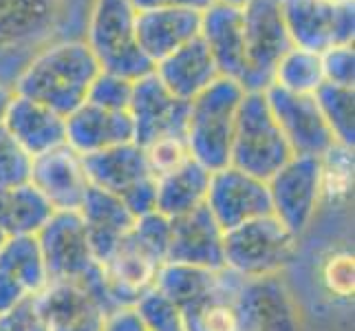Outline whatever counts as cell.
<instances>
[{
    "label": "cell",
    "mask_w": 355,
    "mask_h": 331,
    "mask_svg": "<svg viewBox=\"0 0 355 331\" xmlns=\"http://www.w3.org/2000/svg\"><path fill=\"white\" fill-rule=\"evenodd\" d=\"M100 71L84 40L53 42L33 53L14 84V93L69 117L87 102L89 89Z\"/></svg>",
    "instance_id": "cell-1"
},
{
    "label": "cell",
    "mask_w": 355,
    "mask_h": 331,
    "mask_svg": "<svg viewBox=\"0 0 355 331\" xmlns=\"http://www.w3.org/2000/svg\"><path fill=\"white\" fill-rule=\"evenodd\" d=\"M243 87L234 80L218 78L188 106L186 144L190 157L205 170L216 173L230 166V151L236 128V113Z\"/></svg>",
    "instance_id": "cell-2"
},
{
    "label": "cell",
    "mask_w": 355,
    "mask_h": 331,
    "mask_svg": "<svg viewBox=\"0 0 355 331\" xmlns=\"http://www.w3.org/2000/svg\"><path fill=\"white\" fill-rule=\"evenodd\" d=\"M135 16L137 9L130 0H95L84 42L89 44L102 71L137 82L150 76L155 62L137 42Z\"/></svg>",
    "instance_id": "cell-3"
},
{
    "label": "cell",
    "mask_w": 355,
    "mask_h": 331,
    "mask_svg": "<svg viewBox=\"0 0 355 331\" xmlns=\"http://www.w3.org/2000/svg\"><path fill=\"white\" fill-rule=\"evenodd\" d=\"M293 157L265 93H245L230 151V166L267 181Z\"/></svg>",
    "instance_id": "cell-4"
},
{
    "label": "cell",
    "mask_w": 355,
    "mask_h": 331,
    "mask_svg": "<svg viewBox=\"0 0 355 331\" xmlns=\"http://www.w3.org/2000/svg\"><path fill=\"white\" fill-rule=\"evenodd\" d=\"M298 239L274 214L248 221L223 235V265L241 278L280 274L293 259Z\"/></svg>",
    "instance_id": "cell-5"
},
{
    "label": "cell",
    "mask_w": 355,
    "mask_h": 331,
    "mask_svg": "<svg viewBox=\"0 0 355 331\" xmlns=\"http://www.w3.org/2000/svg\"><path fill=\"white\" fill-rule=\"evenodd\" d=\"M248 76L243 80L245 93H263L272 87L274 71L293 46L280 9V0H248L241 7Z\"/></svg>",
    "instance_id": "cell-6"
},
{
    "label": "cell",
    "mask_w": 355,
    "mask_h": 331,
    "mask_svg": "<svg viewBox=\"0 0 355 331\" xmlns=\"http://www.w3.org/2000/svg\"><path fill=\"white\" fill-rule=\"evenodd\" d=\"M49 280L87 285L100 274V263L93 256L87 230L78 210L53 212L35 235Z\"/></svg>",
    "instance_id": "cell-7"
},
{
    "label": "cell",
    "mask_w": 355,
    "mask_h": 331,
    "mask_svg": "<svg viewBox=\"0 0 355 331\" xmlns=\"http://www.w3.org/2000/svg\"><path fill=\"white\" fill-rule=\"evenodd\" d=\"M272 214L293 237L307 232L322 203L320 159L293 155L289 162L267 179Z\"/></svg>",
    "instance_id": "cell-8"
},
{
    "label": "cell",
    "mask_w": 355,
    "mask_h": 331,
    "mask_svg": "<svg viewBox=\"0 0 355 331\" xmlns=\"http://www.w3.org/2000/svg\"><path fill=\"white\" fill-rule=\"evenodd\" d=\"M234 309L241 331H300V309L280 274L243 278Z\"/></svg>",
    "instance_id": "cell-9"
},
{
    "label": "cell",
    "mask_w": 355,
    "mask_h": 331,
    "mask_svg": "<svg viewBox=\"0 0 355 331\" xmlns=\"http://www.w3.org/2000/svg\"><path fill=\"white\" fill-rule=\"evenodd\" d=\"M263 93L293 155L320 159L336 144L313 95L289 93L276 84Z\"/></svg>",
    "instance_id": "cell-10"
},
{
    "label": "cell",
    "mask_w": 355,
    "mask_h": 331,
    "mask_svg": "<svg viewBox=\"0 0 355 331\" xmlns=\"http://www.w3.org/2000/svg\"><path fill=\"white\" fill-rule=\"evenodd\" d=\"M188 106L170 93L155 71L132 84L128 115L135 128V144L146 148L148 144L164 137H186Z\"/></svg>",
    "instance_id": "cell-11"
},
{
    "label": "cell",
    "mask_w": 355,
    "mask_h": 331,
    "mask_svg": "<svg viewBox=\"0 0 355 331\" xmlns=\"http://www.w3.org/2000/svg\"><path fill=\"white\" fill-rule=\"evenodd\" d=\"M205 207L223 232L267 217L272 214L267 181L256 179L234 166H225L210 175Z\"/></svg>",
    "instance_id": "cell-12"
},
{
    "label": "cell",
    "mask_w": 355,
    "mask_h": 331,
    "mask_svg": "<svg viewBox=\"0 0 355 331\" xmlns=\"http://www.w3.org/2000/svg\"><path fill=\"white\" fill-rule=\"evenodd\" d=\"M164 265L130 232L100 263L106 289L115 307H132L146 291L155 287L157 272Z\"/></svg>",
    "instance_id": "cell-13"
},
{
    "label": "cell",
    "mask_w": 355,
    "mask_h": 331,
    "mask_svg": "<svg viewBox=\"0 0 355 331\" xmlns=\"http://www.w3.org/2000/svg\"><path fill=\"white\" fill-rule=\"evenodd\" d=\"M29 183L46 199L53 212L78 210L91 186L84 173L82 155L67 144L33 157Z\"/></svg>",
    "instance_id": "cell-14"
},
{
    "label": "cell",
    "mask_w": 355,
    "mask_h": 331,
    "mask_svg": "<svg viewBox=\"0 0 355 331\" xmlns=\"http://www.w3.org/2000/svg\"><path fill=\"white\" fill-rule=\"evenodd\" d=\"M168 263H183L205 269H221L223 265V235L210 210L203 205L170 219Z\"/></svg>",
    "instance_id": "cell-15"
},
{
    "label": "cell",
    "mask_w": 355,
    "mask_h": 331,
    "mask_svg": "<svg viewBox=\"0 0 355 331\" xmlns=\"http://www.w3.org/2000/svg\"><path fill=\"white\" fill-rule=\"evenodd\" d=\"M49 274L35 237H9L0 245V312L38 296Z\"/></svg>",
    "instance_id": "cell-16"
},
{
    "label": "cell",
    "mask_w": 355,
    "mask_h": 331,
    "mask_svg": "<svg viewBox=\"0 0 355 331\" xmlns=\"http://www.w3.org/2000/svg\"><path fill=\"white\" fill-rule=\"evenodd\" d=\"M35 303L49 331H104L108 312L80 283L49 280Z\"/></svg>",
    "instance_id": "cell-17"
},
{
    "label": "cell",
    "mask_w": 355,
    "mask_h": 331,
    "mask_svg": "<svg viewBox=\"0 0 355 331\" xmlns=\"http://www.w3.org/2000/svg\"><path fill=\"white\" fill-rule=\"evenodd\" d=\"M199 38L210 49L221 78L234 80L243 87V80L248 76V56H245L241 7L216 0L201 14Z\"/></svg>",
    "instance_id": "cell-18"
},
{
    "label": "cell",
    "mask_w": 355,
    "mask_h": 331,
    "mask_svg": "<svg viewBox=\"0 0 355 331\" xmlns=\"http://www.w3.org/2000/svg\"><path fill=\"white\" fill-rule=\"evenodd\" d=\"M64 0H0V46L38 51L62 18Z\"/></svg>",
    "instance_id": "cell-19"
},
{
    "label": "cell",
    "mask_w": 355,
    "mask_h": 331,
    "mask_svg": "<svg viewBox=\"0 0 355 331\" xmlns=\"http://www.w3.org/2000/svg\"><path fill=\"white\" fill-rule=\"evenodd\" d=\"M82 164L91 186L111 192L119 199H124L144 181L155 179L144 148L135 142L84 155Z\"/></svg>",
    "instance_id": "cell-20"
},
{
    "label": "cell",
    "mask_w": 355,
    "mask_h": 331,
    "mask_svg": "<svg viewBox=\"0 0 355 331\" xmlns=\"http://www.w3.org/2000/svg\"><path fill=\"white\" fill-rule=\"evenodd\" d=\"M135 139L128 110H106L84 102L67 117V146L78 155H91Z\"/></svg>",
    "instance_id": "cell-21"
},
{
    "label": "cell",
    "mask_w": 355,
    "mask_h": 331,
    "mask_svg": "<svg viewBox=\"0 0 355 331\" xmlns=\"http://www.w3.org/2000/svg\"><path fill=\"white\" fill-rule=\"evenodd\" d=\"M135 31L141 51L157 65L199 38L201 14L192 9H141L135 16Z\"/></svg>",
    "instance_id": "cell-22"
},
{
    "label": "cell",
    "mask_w": 355,
    "mask_h": 331,
    "mask_svg": "<svg viewBox=\"0 0 355 331\" xmlns=\"http://www.w3.org/2000/svg\"><path fill=\"white\" fill-rule=\"evenodd\" d=\"M3 126L31 157L44 155L67 144V117L22 95H14Z\"/></svg>",
    "instance_id": "cell-23"
},
{
    "label": "cell",
    "mask_w": 355,
    "mask_h": 331,
    "mask_svg": "<svg viewBox=\"0 0 355 331\" xmlns=\"http://www.w3.org/2000/svg\"><path fill=\"white\" fill-rule=\"evenodd\" d=\"M155 76L159 82L183 102H192L212 82L221 78L210 49L201 38L183 44L175 53L166 56L155 65Z\"/></svg>",
    "instance_id": "cell-24"
},
{
    "label": "cell",
    "mask_w": 355,
    "mask_h": 331,
    "mask_svg": "<svg viewBox=\"0 0 355 331\" xmlns=\"http://www.w3.org/2000/svg\"><path fill=\"white\" fill-rule=\"evenodd\" d=\"M78 214L87 230L89 245L97 263H102L113 252L115 245L128 235L135 223V217L119 197L95 186H89L78 207Z\"/></svg>",
    "instance_id": "cell-25"
},
{
    "label": "cell",
    "mask_w": 355,
    "mask_h": 331,
    "mask_svg": "<svg viewBox=\"0 0 355 331\" xmlns=\"http://www.w3.org/2000/svg\"><path fill=\"white\" fill-rule=\"evenodd\" d=\"M293 46L322 53L334 46V3L324 0H280Z\"/></svg>",
    "instance_id": "cell-26"
},
{
    "label": "cell",
    "mask_w": 355,
    "mask_h": 331,
    "mask_svg": "<svg viewBox=\"0 0 355 331\" xmlns=\"http://www.w3.org/2000/svg\"><path fill=\"white\" fill-rule=\"evenodd\" d=\"M210 170H205L194 159H188L173 173L159 177L155 210L168 219H177L203 205L207 197V186H210Z\"/></svg>",
    "instance_id": "cell-27"
},
{
    "label": "cell",
    "mask_w": 355,
    "mask_h": 331,
    "mask_svg": "<svg viewBox=\"0 0 355 331\" xmlns=\"http://www.w3.org/2000/svg\"><path fill=\"white\" fill-rule=\"evenodd\" d=\"M223 267L221 269H205L183 263H164L157 272L155 287L173 300L183 312L205 300L207 296L221 287Z\"/></svg>",
    "instance_id": "cell-28"
},
{
    "label": "cell",
    "mask_w": 355,
    "mask_h": 331,
    "mask_svg": "<svg viewBox=\"0 0 355 331\" xmlns=\"http://www.w3.org/2000/svg\"><path fill=\"white\" fill-rule=\"evenodd\" d=\"M53 207L31 183L0 188V232L7 237H35Z\"/></svg>",
    "instance_id": "cell-29"
},
{
    "label": "cell",
    "mask_w": 355,
    "mask_h": 331,
    "mask_svg": "<svg viewBox=\"0 0 355 331\" xmlns=\"http://www.w3.org/2000/svg\"><path fill=\"white\" fill-rule=\"evenodd\" d=\"M241 276L223 267V280L212 296L183 309L186 331H241L234 309V296L241 287Z\"/></svg>",
    "instance_id": "cell-30"
},
{
    "label": "cell",
    "mask_w": 355,
    "mask_h": 331,
    "mask_svg": "<svg viewBox=\"0 0 355 331\" xmlns=\"http://www.w3.org/2000/svg\"><path fill=\"white\" fill-rule=\"evenodd\" d=\"M272 84H276V87L285 89L289 93L313 95L324 84L320 53L291 46L276 65Z\"/></svg>",
    "instance_id": "cell-31"
},
{
    "label": "cell",
    "mask_w": 355,
    "mask_h": 331,
    "mask_svg": "<svg viewBox=\"0 0 355 331\" xmlns=\"http://www.w3.org/2000/svg\"><path fill=\"white\" fill-rule=\"evenodd\" d=\"M315 104L331 128L338 144L353 148L355 144V93L347 87H336V84L324 82L320 89L313 93Z\"/></svg>",
    "instance_id": "cell-32"
},
{
    "label": "cell",
    "mask_w": 355,
    "mask_h": 331,
    "mask_svg": "<svg viewBox=\"0 0 355 331\" xmlns=\"http://www.w3.org/2000/svg\"><path fill=\"white\" fill-rule=\"evenodd\" d=\"M320 177H322V201L342 203L353 192V148L334 144L320 157Z\"/></svg>",
    "instance_id": "cell-33"
},
{
    "label": "cell",
    "mask_w": 355,
    "mask_h": 331,
    "mask_svg": "<svg viewBox=\"0 0 355 331\" xmlns=\"http://www.w3.org/2000/svg\"><path fill=\"white\" fill-rule=\"evenodd\" d=\"M132 309L137 312L148 331H186L181 309L157 287L139 296V300L132 305Z\"/></svg>",
    "instance_id": "cell-34"
},
{
    "label": "cell",
    "mask_w": 355,
    "mask_h": 331,
    "mask_svg": "<svg viewBox=\"0 0 355 331\" xmlns=\"http://www.w3.org/2000/svg\"><path fill=\"white\" fill-rule=\"evenodd\" d=\"M33 157L27 155L9 130L0 124V188H16L29 183Z\"/></svg>",
    "instance_id": "cell-35"
},
{
    "label": "cell",
    "mask_w": 355,
    "mask_h": 331,
    "mask_svg": "<svg viewBox=\"0 0 355 331\" xmlns=\"http://www.w3.org/2000/svg\"><path fill=\"white\" fill-rule=\"evenodd\" d=\"M132 84H135L132 80L115 76V73L100 71L89 89L87 102L106 110H128L132 97Z\"/></svg>",
    "instance_id": "cell-36"
},
{
    "label": "cell",
    "mask_w": 355,
    "mask_h": 331,
    "mask_svg": "<svg viewBox=\"0 0 355 331\" xmlns=\"http://www.w3.org/2000/svg\"><path fill=\"white\" fill-rule=\"evenodd\" d=\"M170 219L164 217L162 212H148L135 219V223L130 228V235L137 239L146 250L153 252L159 261L166 263L168 256V245H170Z\"/></svg>",
    "instance_id": "cell-37"
},
{
    "label": "cell",
    "mask_w": 355,
    "mask_h": 331,
    "mask_svg": "<svg viewBox=\"0 0 355 331\" xmlns=\"http://www.w3.org/2000/svg\"><path fill=\"white\" fill-rule=\"evenodd\" d=\"M144 153H146V159H148V168H150L155 179L173 173L175 168L183 166L188 159H192L190 151H188V144H186V137L157 139V142L146 146Z\"/></svg>",
    "instance_id": "cell-38"
},
{
    "label": "cell",
    "mask_w": 355,
    "mask_h": 331,
    "mask_svg": "<svg viewBox=\"0 0 355 331\" xmlns=\"http://www.w3.org/2000/svg\"><path fill=\"white\" fill-rule=\"evenodd\" d=\"M320 62H322L324 82L336 84V87L353 89V82H355V53H353V44L327 49V51L320 53Z\"/></svg>",
    "instance_id": "cell-39"
},
{
    "label": "cell",
    "mask_w": 355,
    "mask_h": 331,
    "mask_svg": "<svg viewBox=\"0 0 355 331\" xmlns=\"http://www.w3.org/2000/svg\"><path fill=\"white\" fill-rule=\"evenodd\" d=\"M0 331H49L35 296L0 312Z\"/></svg>",
    "instance_id": "cell-40"
},
{
    "label": "cell",
    "mask_w": 355,
    "mask_h": 331,
    "mask_svg": "<svg viewBox=\"0 0 355 331\" xmlns=\"http://www.w3.org/2000/svg\"><path fill=\"white\" fill-rule=\"evenodd\" d=\"M324 285L336 296L347 298L353 294V256L347 252H338L324 263Z\"/></svg>",
    "instance_id": "cell-41"
},
{
    "label": "cell",
    "mask_w": 355,
    "mask_h": 331,
    "mask_svg": "<svg viewBox=\"0 0 355 331\" xmlns=\"http://www.w3.org/2000/svg\"><path fill=\"white\" fill-rule=\"evenodd\" d=\"M355 38V5L353 0L336 3L334 11V46L353 44Z\"/></svg>",
    "instance_id": "cell-42"
},
{
    "label": "cell",
    "mask_w": 355,
    "mask_h": 331,
    "mask_svg": "<svg viewBox=\"0 0 355 331\" xmlns=\"http://www.w3.org/2000/svg\"><path fill=\"white\" fill-rule=\"evenodd\" d=\"M104 331H148L132 307H117L106 316Z\"/></svg>",
    "instance_id": "cell-43"
},
{
    "label": "cell",
    "mask_w": 355,
    "mask_h": 331,
    "mask_svg": "<svg viewBox=\"0 0 355 331\" xmlns=\"http://www.w3.org/2000/svg\"><path fill=\"white\" fill-rule=\"evenodd\" d=\"M132 7L141 11V9H192V11H203L207 7H212L216 0H130Z\"/></svg>",
    "instance_id": "cell-44"
},
{
    "label": "cell",
    "mask_w": 355,
    "mask_h": 331,
    "mask_svg": "<svg viewBox=\"0 0 355 331\" xmlns=\"http://www.w3.org/2000/svg\"><path fill=\"white\" fill-rule=\"evenodd\" d=\"M14 89L7 87V84H0V124H3V119L7 115V108L11 104V100H14Z\"/></svg>",
    "instance_id": "cell-45"
},
{
    "label": "cell",
    "mask_w": 355,
    "mask_h": 331,
    "mask_svg": "<svg viewBox=\"0 0 355 331\" xmlns=\"http://www.w3.org/2000/svg\"><path fill=\"white\" fill-rule=\"evenodd\" d=\"M218 3H225V5H234V7H243L248 0H218Z\"/></svg>",
    "instance_id": "cell-46"
},
{
    "label": "cell",
    "mask_w": 355,
    "mask_h": 331,
    "mask_svg": "<svg viewBox=\"0 0 355 331\" xmlns=\"http://www.w3.org/2000/svg\"><path fill=\"white\" fill-rule=\"evenodd\" d=\"M7 239H9V237H7V235H3V232H0V245H3V243H5Z\"/></svg>",
    "instance_id": "cell-47"
},
{
    "label": "cell",
    "mask_w": 355,
    "mask_h": 331,
    "mask_svg": "<svg viewBox=\"0 0 355 331\" xmlns=\"http://www.w3.org/2000/svg\"><path fill=\"white\" fill-rule=\"evenodd\" d=\"M324 3H334L336 5V3H347V0H324Z\"/></svg>",
    "instance_id": "cell-48"
}]
</instances>
